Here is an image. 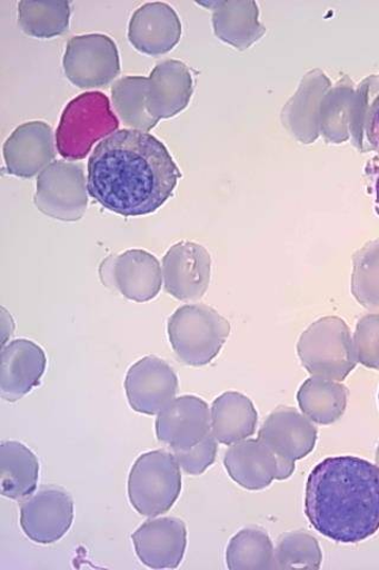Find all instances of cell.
<instances>
[{"label": "cell", "instance_id": "1", "mask_svg": "<svg viewBox=\"0 0 379 570\" xmlns=\"http://www.w3.org/2000/svg\"><path fill=\"white\" fill-rule=\"evenodd\" d=\"M180 177L159 139L124 129L101 140L89 157L87 187L106 209L123 217H141L171 198Z\"/></svg>", "mask_w": 379, "mask_h": 570}, {"label": "cell", "instance_id": "2", "mask_svg": "<svg viewBox=\"0 0 379 570\" xmlns=\"http://www.w3.org/2000/svg\"><path fill=\"white\" fill-rule=\"evenodd\" d=\"M305 513L335 542L366 541L379 529V469L357 456L325 459L307 480Z\"/></svg>", "mask_w": 379, "mask_h": 570}, {"label": "cell", "instance_id": "3", "mask_svg": "<svg viewBox=\"0 0 379 570\" xmlns=\"http://www.w3.org/2000/svg\"><path fill=\"white\" fill-rule=\"evenodd\" d=\"M297 351L302 366L323 380L345 381L358 364L351 331L337 316L316 321L300 336Z\"/></svg>", "mask_w": 379, "mask_h": 570}, {"label": "cell", "instance_id": "4", "mask_svg": "<svg viewBox=\"0 0 379 570\" xmlns=\"http://www.w3.org/2000/svg\"><path fill=\"white\" fill-rule=\"evenodd\" d=\"M168 333L180 362L198 367L219 355L230 334V324L209 306L187 305L172 314Z\"/></svg>", "mask_w": 379, "mask_h": 570}, {"label": "cell", "instance_id": "5", "mask_svg": "<svg viewBox=\"0 0 379 570\" xmlns=\"http://www.w3.org/2000/svg\"><path fill=\"white\" fill-rule=\"evenodd\" d=\"M119 119L110 99L101 92H86L71 100L63 110L57 131V147L66 159L84 158L96 142L117 132Z\"/></svg>", "mask_w": 379, "mask_h": 570}, {"label": "cell", "instance_id": "6", "mask_svg": "<svg viewBox=\"0 0 379 570\" xmlns=\"http://www.w3.org/2000/svg\"><path fill=\"white\" fill-rule=\"evenodd\" d=\"M182 491V473L173 455L166 451L142 454L129 478V498L141 514L154 519L167 513Z\"/></svg>", "mask_w": 379, "mask_h": 570}, {"label": "cell", "instance_id": "7", "mask_svg": "<svg viewBox=\"0 0 379 570\" xmlns=\"http://www.w3.org/2000/svg\"><path fill=\"white\" fill-rule=\"evenodd\" d=\"M33 204L46 216L64 223L82 219L88 207V187L82 166L56 160L38 177Z\"/></svg>", "mask_w": 379, "mask_h": 570}, {"label": "cell", "instance_id": "8", "mask_svg": "<svg viewBox=\"0 0 379 570\" xmlns=\"http://www.w3.org/2000/svg\"><path fill=\"white\" fill-rule=\"evenodd\" d=\"M66 77L84 89L110 85L120 73V58L116 42L103 33L76 36L66 48Z\"/></svg>", "mask_w": 379, "mask_h": 570}, {"label": "cell", "instance_id": "9", "mask_svg": "<svg viewBox=\"0 0 379 570\" xmlns=\"http://www.w3.org/2000/svg\"><path fill=\"white\" fill-rule=\"evenodd\" d=\"M73 521V499L61 488H43L32 493L21 508V527L34 543H57Z\"/></svg>", "mask_w": 379, "mask_h": 570}, {"label": "cell", "instance_id": "10", "mask_svg": "<svg viewBox=\"0 0 379 570\" xmlns=\"http://www.w3.org/2000/svg\"><path fill=\"white\" fill-rule=\"evenodd\" d=\"M100 276L104 284L114 285L123 297L134 302L156 298L162 283L158 259L143 249H129L107 258L100 266Z\"/></svg>", "mask_w": 379, "mask_h": 570}, {"label": "cell", "instance_id": "11", "mask_svg": "<svg viewBox=\"0 0 379 570\" xmlns=\"http://www.w3.org/2000/svg\"><path fill=\"white\" fill-rule=\"evenodd\" d=\"M124 390L134 412L158 415L176 399L177 374L167 362L149 355L131 366L126 376Z\"/></svg>", "mask_w": 379, "mask_h": 570}, {"label": "cell", "instance_id": "12", "mask_svg": "<svg viewBox=\"0 0 379 570\" xmlns=\"http://www.w3.org/2000/svg\"><path fill=\"white\" fill-rule=\"evenodd\" d=\"M156 433L172 452L190 450L211 433V410L200 397L174 399L158 414Z\"/></svg>", "mask_w": 379, "mask_h": 570}, {"label": "cell", "instance_id": "13", "mask_svg": "<svg viewBox=\"0 0 379 570\" xmlns=\"http://www.w3.org/2000/svg\"><path fill=\"white\" fill-rule=\"evenodd\" d=\"M210 256L195 243L172 246L162 259V279L167 293L180 301H197L209 288Z\"/></svg>", "mask_w": 379, "mask_h": 570}, {"label": "cell", "instance_id": "14", "mask_svg": "<svg viewBox=\"0 0 379 570\" xmlns=\"http://www.w3.org/2000/svg\"><path fill=\"white\" fill-rule=\"evenodd\" d=\"M137 557L152 569H174L182 563L188 532L176 517H161L143 523L132 537Z\"/></svg>", "mask_w": 379, "mask_h": 570}, {"label": "cell", "instance_id": "15", "mask_svg": "<svg viewBox=\"0 0 379 570\" xmlns=\"http://www.w3.org/2000/svg\"><path fill=\"white\" fill-rule=\"evenodd\" d=\"M52 130L44 121H28L7 139L3 154L9 174L31 178L41 174L56 158Z\"/></svg>", "mask_w": 379, "mask_h": 570}, {"label": "cell", "instance_id": "16", "mask_svg": "<svg viewBox=\"0 0 379 570\" xmlns=\"http://www.w3.org/2000/svg\"><path fill=\"white\" fill-rule=\"evenodd\" d=\"M259 439L278 458L296 462L312 453L318 432L312 421L297 409L281 406L266 419Z\"/></svg>", "mask_w": 379, "mask_h": 570}, {"label": "cell", "instance_id": "17", "mask_svg": "<svg viewBox=\"0 0 379 570\" xmlns=\"http://www.w3.org/2000/svg\"><path fill=\"white\" fill-rule=\"evenodd\" d=\"M47 367L44 351L27 338H18L2 350L0 396L7 402L23 399L38 386Z\"/></svg>", "mask_w": 379, "mask_h": 570}, {"label": "cell", "instance_id": "18", "mask_svg": "<svg viewBox=\"0 0 379 570\" xmlns=\"http://www.w3.org/2000/svg\"><path fill=\"white\" fill-rule=\"evenodd\" d=\"M180 22L174 10L166 3H147L133 13L129 40L140 52L157 57L170 51L180 39Z\"/></svg>", "mask_w": 379, "mask_h": 570}, {"label": "cell", "instance_id": "19", "mask_svg": "<svg viewBox=\"0 0 379 570\" xmlns=\"http://www.w3.org/2000/svg\"><path fill=\"white\" fill-rule=\"evenodd\" d=\"M225 466L235 483L250 491H259L278 479L279 460L260 439H247L230 445Z\"/></svg>", "mask_w": 379, "mask_h": 570}, {"label": "cell", "instance_id": "20", "mask_svg": "<svg viewBox=\"0 0 379 570\" xmlns=\"http://www.w3.org/2000/svg\"><path fill=\"white\" fill-rule=\"evenodd\" d=\"M191 78L183 63H158L148 78L147 109L159 121L182 111L191 96Z\"/></svg>", "mask_w": 379, "mask_h": 570}, {"label": "cell", "instance_id": "21", "mask_svg": "<svg viewBox=\"0 0 379 570\" xmlns=\"http://www.w3.org/2000/svg\"><path fill=\"white\" fill-rule=\"evenodd\" d=\"M211 433L218 442L231 445L255 435L258 425L256 405L237 391L225 392L211 406Z\"/></svg>", "mask_w": 379, "mask_h": 570}, {"label": "cell", "instance_id": "22", "mask_svg": "<svg viewBox=\"0 0 379 570\" xmlns=\"http://www.w3.org/2000/svg\"><path fill=\"white\" fill-rule=\"evenodd\" d=\"M40 462L28 448L18 441L0 444V490L13 501L30 497L38 488Z\"/></svg>", "mask_w": 379, "mask_h": 570}, {"label": "cell", "instance_id": "23", "mask_svg": "<svg viewBox=\"0 0 379 570\" xmlns=\"http://www.w3.org/2000/svg\"><path fill=\"white\" fill-rule=\"evenodd\" d=\"M349 391L336 381L312 377L307 380L298 392V403L302 414L312 422L329 425L345 415Z\"/></svg>", "mask_w": 379, "mask_h": 570}, {"label": "cell", "instance_id": "24", "mask_svg": "<svg viewBox=\"0 0 379 570\" xmlns=\"http://www.w3.org/2000/svg\"><path fill=\"white\" fill-rule=\"evenodd\" d=\"M213 13V27L219 38L240 49L248 48L263 33L258 22L256 3H218Z\"/></svg>", "mask_w": 379, "mask_h": 570}, {"label": "cell", "instance_id": "25", "mask_svg": "<svg viewBox=\"0 0 379 570\" xmlns=\"http://www.w3.org/2000/svg\"><path fill=\"white\" fill-rule=\"evenodd\" d=\"M226 560L230 570L277 569L273 542L258 528H246L235 534Z\"/></svg>", "mask_w": 379, "mask_h": 570}, {"label": "cell", "instance_id": "26", "mask_svg": "<svg viewBox=\"0 0 379 570\" xmlns=\"http://www.w3.org/2000/svg\"><path fill=\"white\" fill-rule=\"evenodd\" d=\"M148 78L124 77L112 86V101L119 117L133 130L151 131L158 124L147 109Z\"/></svg>", "mask_w": 379, "mask_h": 570}, {"label": "cell", "instance_id": "27", "mask_svg": "<svg viewBox=\"0 0 379 570\" xmlns=\"http://www.w3.org/2000/svg\"><path fill=\"white\" fill-rule=\"evenodd\" d=\"M69 2H28L18 4V22L22 30L36 39H51L69 28Z\"/></svg>", "mask_w": 379, "mask_h": 570}, {"label": "cell", "instance_id": "28", "mask_svg": "<svg viewBox=\"0 0 379 570\" xmlns=\"http://www.w3.org/2000/svg\"><path fill=\"white\" fill-rule=\"evenodd\" d=\"M352 295L369 311H379V240L365 246L355 257Z\"/></svg>", "mask_w": 379, "mask_h": 570}, {"label": "cell", "instance_id": "29", "mask_svg": "<svg viewBox=\"0 0 379 570\" xmlns=\"http://www.w3.org/2000/svg\"><path fill=\"white\" fill-rule=\"evenodd\" d=\"M321 562L320 546L309 532H287L277 543V569H319Z\"/></svg>", "mask_w": 379, "mask_h": 570}, {"label": "cell", "instance_id": "30", "mask_svg": "<svg viewBox=\"0 0 379 570\" xmlns=\"http://www.w3.org/2000/svg\"><path fill=\"white\" fill-rule=\"evenodd\" d=\"M353 344L358 363L379 370V314H369L358 321Z\"/></svg>", "mask_w": 379, "mask_h": 570}, {"label": "cell", "instance_id": "31", "mask_svg": "<svg viewBox=\"0 0 379 570\" xmlns=\"http://www.w3.org/2000/svg\"><path fill=\"white\" fill-rule=\"evenodd\" d=\"M172 453L180 469L190 475H201L212 465L218 455V440L210 433L195 448Z\"/></svg>", "mask_w": 379, "mask_h": 570}, {"label": "cell", "instance_id": "32", "mask_svg": "<svg viewBox=\"0 0 379 570\" xmlns=\"http://www.w3.org/2000/svg\"><path fill=\"white\" fill-rule=\"evenodd\" d=\"M369 147L379 158V106L373 116L368 135Z\"/></svg>", "mask_w": 379, "mask_h": 570}, {"label": "cell", "instance_id": "33", "mask_svg": "<svg viewBox=\"0 0 379 570\" xmlns=\"http://www.w3.org/2000/svg\"><path fill=\"white\" fill-rule=\"evenodd\" d=\"M376 202L379 206V174H378V177H377V180H376Z\"/></svg>", "mask_w": 379, "mask_h": 570}, {"label": "cell", "instance_id": "34", "mask_svg": "<svg viewBox=\"0 0 379 570\" xmlns=\"http://www.w3.org/2000/svg\"><path fill=\"white\" fill-rule=\"evenodd\" d=\"M376 465L379 469V444H378V449H377V452H376Z\"/></svg>", "mask_w": 379, "mask_h": 570}, {"label": "cell", "instance_id": "35", "mask_svg": "<svg viewBox=\"0 0 379 570\" xmlns=\"http://www.w3.org/2000/svg\"><path fill=\"white\" fill-rule=\"evenodd\" d=\"M378 400H379V395H378Z\"/></svg>", "mask_w": 379, "mask_h": 570}]
</instances>
